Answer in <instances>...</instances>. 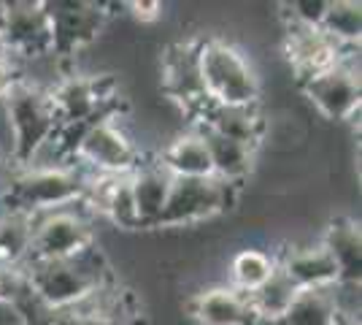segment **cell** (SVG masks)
Segmentation results:
<instances>
[{"label":"cell","mask_w":362,"mask_h":325,"mask_svg":"<svg viewBox=\"0 0 362 325\" xmlns=\"http://www.w3.org/2000/svg\"><path fill=\"white\" fill-rule=\"evenodd\" d=\"M19 268L28 277L33 298L49 312L68 309L108 285L106 258L95 247L71 261H25Z\"/></svg>","instance_id":"cell-1"},{"label":"cell","mask_w":362,"mask_h":325,"mask_svg":"<svg viewBox=\"0 0 362 325\" xmlns=\"http://www.w3.org/2000/svg\"><path fill=\"white\" fill-rule=\"evenodd\" d=\"M3 106H6V117L11 125L14 160L22 169H28L33 160L57 139V130H60L49 93L19 79L6 93Z\"/></svg>","instance_id":"cell-2"},{"label":"cell","mask_w":362,"mask_h":325,"mask_svg":"<svg viewBox=\"0 0 362 325\" xmlns=\"http://www.w3.org/2000/svg\"><path fill=\"white\" fill-rule=\"evenodd\" d=\"M200 76L209 103L219 106H257L262 84L257 71L238 49L222 38L200 41Z\"/></svg>","instance_id":"cell-3"},{"label":"cell","mask_w":362,"mask_h":325,"mask_svg":"<svg viewBox=\"0 0 362 325\" xmlns=\"http://www.w3.org/2000/svg\"><path fill=\"white\" fill-rule=\"evenodd\" d=\"M87 176L65 163V166H35L22 169L8 185V212H25V215H41V212H57L65 206H74L84 198Z\"/></svg>","instance_id":"cell-4"},{"label":"cell","mask_w":362,"mask_h":325,"mask_svg":"<svg viewBox=\"0 0 362 325\" xmlns=\"http://www.w3.org/2000/svg\"><path fill=\"white\" fill-rule=\"evenodd\" d=\"M33 239L28 261H71L95 244L90 217L65 206L57 212L30 215Z\"/></svg>","instance_id":"cell-5"},{"label":"cell","mask_w":362,"mask_h":325,"mask_svg":"<svg viewBox=\"0 0 362 325\" xmlns=\"http://www.w3.org/2000/svg\"><path fill=\"white\" fill-rule=\"evenodd\" d=\"M235 193H238V187L225 185L214 176L209 179H173L157 228H189L203 219H211L235 203Z\"/></svg>","instance_id":"cell-6"},{"label":"cell","mask_w":362,"mask_h":325,"mask_svg":"<svg viewBox=\"0 0 362 325\" xmlns=\"http://www.w3.org/2000/svg\"><path fill=\"white\" fill-rule=\"evenodd\" d=\"M74 157L90 166L92 173L111 176H127L141 163L136 141L114 122V117H100L87 125L78 136Z\"/></svg>","instance_id":"cell-7"},{"label":"cell","mask_w":362,"mask_h":325,"mask_svg":"<svg viewBox=\"0 0 362 325\" xmlns=\"http://www.w3.org/2000/svg\"><path fill=\"white\" fill-rule=\"evenodd\" d=\"M0 44L11 57L38 60L52 52V25L41 0H14L0 6Z\"/></svg>","instance_id":"cell-8"},{"label":"cell","mask_w":362,"mask_h":325,"mask_svg":"<svg viewBox=\"0 0 362 325\" xmlns=\"http://www.w3.org/2000/svg\"><path fill=\"white\" fill-rule=\"evenodd\" d=\"M52 25V52L68 60L98 41L106 25L103 3L90 0H44Z\"/></svg>","instance_id":"cell-9"},{"label":"cell","mask_w":362,"mask_h":325,"mask_svg":"<svg viewBox=\"0 0 362 325\" xmlns=\"http://www.w3.org/2000/svg\"><path fill=\"white\" fill-rule=\"evenodd\" d=\"M160 74L168 101L176 103L184 114H192L195 120L209 103L200 76V41H179L168 47L160 57Z\"/></svg>","instance_id":"cell-10"},{"label":"cell","mask_w":362,"mask_h":325,"mask_svg":"<svg viewBox=\"0 0 362 325\" xmlns=\"http://www.w3.org/2000/svg\"><path fill=\"white\" fill-rule=\"evenodd\" d=\"M303 95L317 106L325 120L344 122L360 114V74L351 62H338L327 71H322L308 81H303Z\"/></svg>","instance_id":"cell-11"},{"label":"cell","mask_w":362,"mask_h":325,"mask_svg":"<svg viewBox=\"0 0 362 325\" xmlns=\"http://www.w3.org/2000/svg\"><path fill=\"white\" fill-rule=\"evenodd\" d=\"M284 47H287V57L292 62V74L298 79V84L338 65L341 49H344L330 41L319 28H300V25H287Z\"/></svg>","instance_id":"cell-12"},{"label":"cell","mask_w":362,"mask_h":325,"mask_svg":"<svg viewBox=\"0 0 362 325\" xmlns=\"http://www.w3.org/2000/svg\"><path fill=\"white\" fill-rule=\"evenodd\" d=\"M276 263L292 279L298 290H319L341 285V271L322 244L289 247L281 252V258H276Z\"/></svg>","instance_id":"cell-13"},{"label":"cell","mask_w":362,"mask_h":325,"mask_svg":"<svg viewBox=\"0 0 362 325\" xmlns=\"http://www.w3.org/2000/svg\"><path fill=\"white\" fill-rule=\"evenodd\" d=\"M189 312L200 325H259L249 293L235 290L233 285H219L197 293L189 301Z\"/></svg>","instance_id":"cell-14"},{"label":"cell","mask_w":362,"mask_h":325,"mask_svg":"<svg viewBox=\"0 0 362 325\" xmlns=\"http://www.w3.org/2000/svg\"><path fill=\"white\" fill-rule=\"evenodd\" d=\"M197 136L203 139L206 149H209V157H211V169H214V179L225 182V185L241 187L249 173L255 171L257 163V149L255 147H246L241 141H233L216 133L206 125H192Z\"/></svg>","instance_id":"cell-15"},{"label":"cell","mask_w":362,"mask_h":325,"mask_svg":"<svg viewBox=\"0 0 362 325\" xmlns=\"http://www.w3.org/2000/svg\"><path fill=\"white\" fill-rule=\"evenodd\" d=\"M195 125H206L227 139L241 141L246 147L259 149L265 141V114L259 103L257 106H219V103H206V108L195 117Z\"/></svg>","instance_id":"cell-16"},{"label":"cell","mask_w":362,"mask_h":325,"mask_svg":"<svg viewBox=\"0 0 362 325\" xmlns=\"http://www.w3.org/2000/svg\"><path fill=\"white\" fill-rule=\"evenodd\" d=\"M127 179H130V190L136 198L141 228H157L160 215L168 203V195H170L173 176L168 173L165 166L157 157L151 163H138L136 169L127 173Z\"/></svg>","instance_id":"cell-17"},{"label":"cell","mask_w":362,"mask_h":325,"mask_svg":"<svg viewBox=\"0 0 362 325\" xmlns=\"http://www.w3.org/2000/svg\"><path fill=\"white\" fill-rule=\"evenodd\" d=\"M322 247L330 252L335 261L338 271H341V285H357L360 282V268H362V236L360 225L354 219L338 217L325 228V236L319 241Z\"/></svg>","instance_id":"cell-18"},{"label":"cell","mask_w":362,"mask_h":325,"mask_svg":"<svg viewBox=\"0 0 362 325\" xmlns=\"http://www.w3.org/2000/svg\"><path fill=\"white\" fill-rule=\"evenodd\" d=\"M160 163L165 166V171L173 179H209L214 176L209 149L195 130L170 141L160 152Z\"/></svg>","instance_id":"cell-19"},{"label":"cell","mask_w":362,"mask_h":325,"mask_svg":"<svg viewBox=\"0 0 362 325\" xmlns=\"http://www.w3.org/2000/svg\"><path fill=\"white\" fill-rule=\"evenodd\" d=\"M344 320L335 287L319 290H298L279 325H338Z\"/></svg>","instance_id":"cell-20"},{"label":"cell","mask_w":362,"mask_h":325,"mask_svg":"<svg viewBox=\"0 0 362 325\" xmlns=\"http://www.w3.org/2000/svg\"><path fill=\"white\" fill-rule=\"evenodd\" d=\"M295 295H298V287L292 285V279L279 268H273V274L259 287H257L255 293H249V301H252V307H255L257 317H259V323H276L284 317V312L289 309V304L295 301Z\"/></svg>","instance_id":"cell-21"},{"label":"cell","mask_w":362,"mask_h":325,"mask_svg":"<svg viewBox=\"0 0 362 325\" xmlns=\"http://www.w3.org/2000/svg\"><path fill=\"white\" fill-rule=\"evenodd\" d=\"M319 30L338 47H354L362 35V11L354 0H327Z\"/></svg>","instance_id":"cell-22"},{"label":"cell","mask_w":362,"mask_h":325,"mask_svg":"<svg viewBox=\"0 0 362 325\" xmlns=\"http://www.w3.org/2000/svg\"><path fill=\"white\" fill-rule=\"evenodd\" d=\"M276 268V258H271L262 249H241L233 263H230V277H233V287L241 293H255L257 287L273 274Z\"/></svg>","instance_id":"cell-23"},{"label":"cell","mask_w":362,"mask_h":325,"mask_svg":"<svg viewBox=\"0 0 362 325\" xmlns=\"http://www.w3.org/2000/svg\"><path fill=\"white\" fill-rule=\"evenodd\" d=\"M103 215L119 228V231H136L141 228V217H138L136 209V198H133V190H130V179L127 176H119L111 193L106 198V206H103Z\"/></svg>","instance_id":"cell-24"},{"label":"cell","mask_w":362,"mask_h":325,"mask_svg":"<svg viewBox=\"0 0 362 325\" xmlns=\"http://www.w3.org/2000/svg\"><path fill=\"white\" fill-rule=\"evenodd\" d=\"M289 25H300V28H319L322 16L327 8V0H292L287 3Z\"/></svg>","instance_id":"cell-25"},{"label":"cell","mask_w":362,"mask_h":325,"mask_svg":"<svg viewBox=\"0 0 362 325\" xmlns=\"http://www.w3.org/2000/svg\"><path fill=\"white\" fill-rule=\"evenodd\" d=\"M127 8H133V16L141 22H157L163 16V3L157 0H136V3H127Z\"/></svg>","instance_id":"cell-26"},{"label":"cell","mask_w":362,"mask_h":325,"mask_svg":"<svg viewBox=\"0 0 362 325\" xmlns=\"http://www.w3.org/2000/svg\"><path fill=\"white\" fill-rule=\"evenodd\" d=\"M338 325H354V323H349L346 317H344V320H341V323H338Z\"/></svg>","instance_id":"cell-27"}]
</instances>
